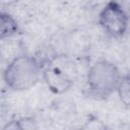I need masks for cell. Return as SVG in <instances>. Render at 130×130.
<instances>
[{"mask_svg": "<svg viewBox=\"0 0 130 130\" xmlns=\"http://www.w3.org/2000/svg\"><path fill=\"white\" fill-rule=\"evenodd\" d=\"M121 78L122 74L114 63L101 59L89 67L85 76L84 90L90 99L104 101L117 92Z\"/></svg>", "mask_w": 130, "mask_h": 130, "instance_id": "6da1fadb", "label": "cell"}, {"mask_svg": "<svg viewBox=\"0 0 130 130\" xmlns=\"http://www.w3.org/2000/svg\"><path fill=\"white\" fill-rule=\"evenodd\" d=\"M43 73V64L39 58L21 54L13 58L5 67L3 79L8 88L23 91L34 87Z\"/></svg>", "mask_w": 130, "mask_h": 130, "instance_id": "7a4b0ae2", "label": "cell"}, {"mask_svg": "<svg viewBox=\"0 0 130 130\" xmlns=\"http://www.w3.org/2000/svg\"><path fill=\"white\" fill-rule=\"evenodd\" d=\"M42 77L52 92L63 93L75 82L73 64L64 56H52L44 63Z\"/></svg>", "mask_w": 130, "mask_h": 130, "instance_id": "3957f363", "label": "cell"}, {"mask_svg": "<svg viewBox=\"0 0 130 130\" xmlns=\"http://www.w3.org/2000/svg\"><path fill=\"white\" fill-rule=\"evenodd\" d=\"M130 17L117 1L108 2L100 11L99 24L111 38L121 39L127 32Z\"/></svg>", "mask_w": 130, "mask_h": 130, "instance_id": "277c9868", "label": "cell"}, {"mask_svg": "<svg viewBox=\"0 0 130 130\" xmlns=\"http://www.w3.org/2000/svg\"><path fill=\"white\" fill-rule=\"evenodd\" d=\"M19 32V25L16 19L9 13L0 12V38L1 40L16 36Z\"/></svg>", "mask_w": 130, "mask_h": 130, "instance_id": "5b68a950", "label": "cell"}, {"mask_svg": "<svg viewBox=\"0 0 130 130\" xmlns=\"http://www.w3.org/2000/svg\"><path fill=\"white\" fill-rule=\"evenodd\" d=\"M2 130H39L37 121L32 117H22L7 122Z\"/></svg>", "mask_w": 130, "mask_h": 130, "instance_id": "8992f818", "label": "cell"}, {"mask_svg": "<svg viewBox=\"0 0 130 130\" xmlns=\"http://www.w3.org/2000/svg\"><path fill=\"white\" fill-rule=\"evenodd\" d=\"M117 94L120 102L125 107L130 108V73L122 75V78L117 88Z\"/></svg>", "mask_w": 130, "mask_h": 130, "instance_id": "52a82bcc", "label": "cell"}, {"mask_svg": "<svg viewBox=\"0 0 130 130\" xmlns=\"http://www.w3.org/2000/svg\"><path fill=\"white\" fill-rule=\"evenodd\" d=\"M79 130H109V128L101 119L93 115H89Z\"/></svg>", "mask_w": 130, "mask_h": 130, "instance_id": "ba28073f", "label": "cell"}, {"mask_svg": "<svg viewBox=\"0 0 130 130\" xmlns=\"http://www.w3.org/2000/svg\"><path fill=\"white\" fill-rule=\"evenodd\" d=\"M119 3L121 4V6L123 7V9L126 11V13L130 17V1H122V2H119Z\"/></svg>", "mask_w": 130, "mask_h": 130, "instance_id": "9c48e42d", "label": "cell"}]
</instances>
